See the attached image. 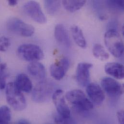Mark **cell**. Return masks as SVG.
Masks as SVG:
<instances>
[{"label":"cell","instance_id":"22","mask_svg":"<svg viewBox=\"0 0 124 124\" xmlns=\"http://www.w3.org/2000/svg\"><path fill=\"white\" fill-rule=\"evenodd\" d=\"M6 64L1 63L0 64V89L2 90L5 88L6 86V78L7 74L6 72Z\"/></svg>","mask_w":124,"mask_h":124},{"label":"cell","instance_id":"26","mask_svg":"<svg viewBox=\"0 0 124 124\" xmlns=\"http://www.w3.org/2000/svg\"><path fill=\"white\" fill-rule=\"evenodd\" d=\"M117 119L119 124H124V111L123 110L119 111L117 114Z\"/></svg>","mask_w":124,"mask_h":124},{"label":"cell","instance_id":"27","mask_svg":"<svg viewBox=\"0 0 124 124\" xmlns=\"http://www.w3.org/2000/svg\"><path fill=\"white\" fill-rule=\"evenodd\" d=\"M15 124H31L29 121L25 119H21L18 120Z\"/></svg>","mask_w":124,"mask_h":124},{"label":"cell","instance_id":"29","mask_svg":"<svg viewBox=\"0 0 124 124\" xmlns=\"http://www.w3.org/2000/svg\"></svg>","mask_w":124,"mask_h":124},{"label":"cell","instance_id":"30","mask_svg":"<svg viewBox=\"0 0 124 124\" xmlns=\"http://www.w3.org/2000/svg\"></svg>","mask_w":124,"mask_h":124},{"label":"cell","instance_id":"20","mask_svg":"<svg viewBox=\"0 0 124 124\" xmlns=\"http://www.w3.org/2000/svg\"><path fill=\"white\" fill-rule=\"evenodd\" d=\"M45 7L47 13L50 15L53 16L59 11L62 2L60 0H45Z\"/></svg>","mask_w":124,"mask_h":124},{"label":"cell","instance_id":"18","mask_svg":"<svg viewBox=\"0 0 124 124\" xmlns=\"http://www.w3.org/2000/svg\"><path fill=\"white\" fill-rule=\"evenodd\" d=\"M62 4L64 8L69 12L73 13L82 8L86 3L85 0H63Z\"/></svg>","mask_w":124,"mask_h":124},{"label":"cell","instance_id":"16","mask_svg":"<svg viewBox=\"0 0 124 124\" xmlns=\"http://www.w3.org/2000/svg\"><path fill=\"white\" fill-rule=\"evenodd\" d=\"M54 34L56 39L59 43L67 47H70V38L66 29L63 24H59L56 26Z\"/></svg>","mask_w":124,"mask_h":124},{"label":"cell","instance_id":"11","mask_svg":"<svg viewBox=\"0 0 124 124\" xmlns=\"http://www.w3.org/2000/svg\"><path fill=\"white\" fill-rule=\"evenodd\" d=\"M86 92L90 101L97 105L102 103L105 100V94L101 87L97 84H88L86 87Z\"/></svg>","mask_w":124,"mask_h":124},{"label":"cell","instance_id":"19","mask_svg":"<svg viewBox=\"0 0 124 124\" xmlns=\"http://www.w3.org/2000/svg\"><path fill=\"white\" fill-rule=\"evenodd\" d=\"M92 51L94 57L100 61H104L109 58V54L100 44H95L93 46Z\"/></svg>","mask_w":124,"mask_h":124},{"label":"cell","instance_id":"25","mask_svg":"<svg viewBox=\"0 0 124 124\" xmlns=\"http://www.w3.org/2000/svg\"><path fill=\"white\" fill-rule=\"evenodd\" d=\"M55 121L56 124H70L68 122L67 119L63 118L60 116H55Z\"/></svg>","mask_w":124,"mask_h":124},{"label":"cell","instance_id":"9","mask_svg":"<svg viewBox=\"0 0 124 124\" xmlns=\"http://www.w3.org/2000/svg\"><path fill=\"white\" fill-rule=\"evenodd\" d=\"M101 85L103 90L111 97H119L123 93L124 89L122 85L112 78H103L101 81Z\"/></svg>","mask_w":124,"mask_h":124},{"label":"cell","instance_id":"17","mask_svg":"<svg viewBox=\"0 0 124 124\" xmlns=\"http://www.w3.org/2000/svg\"><path fill=\"white\" fill-rule=\"evenodd\" d=\"M71 32L75 43L81 48L86 47L87 43L84 37L82 30L77 26L74 25L71 28Z\"/></svg>","mask_w":124,"mask_h":124},{"label":"cell","instance_id":"6","mask_svg":"<svg viewBox=\"0 0 124 124\" xmlns=\"http://www.w3.org/2000/svg\"><path fill=\"white\" fill-rule=\"evenodd\" d=\"M6 26L9 31L23 37H31L35 32L32 25L16 17L10 18L7 22Z\"/></svg>","mask_w":124,"mask_h":124},{"label":"cell","instance_id":"8","mask_svg":"<svg viewBox=\"0 0 124 124\" xmlns=\"http://www.w3.org/2000/svg\"><path fill=\"white\" fill-rule=\"evenodd\" d=\"M52 99L59 116L68 119L70 116V111L67 105L64 92L61 89H57L54 92Z\"/></svg>","mask_w":124,"mask_h":124},{"label":"cell","instance_id":"3","mask_svg":"<svg viewBox=\"0 0 124 124\" xmlns=\"http://www.w3.org/2000/svg\"><path fill=\"white\" fill-rule=\"evenodd\" d=\"M65 97L68 101L79 111H88L94 107L93 103L81 90H70L66 93Z\"/></svg>","mask_w":124,"mask_h":124},{"label":"cell","instance_id":"4","mask_svg":"<svg viewBox=\"0 0 124 124\" xmlns=\"http://www.w3.org/2000/svg\"><path fill=\"white\" fill-rule=\"evenodd\" d=\"M55 85L51 81L44 80L40 81L32 92V99L37 103H43L48 101L52 97Z\"/></svg>","mask_w":124,"mask_h":124},{"label":"cell","instance_id":"1","mask_svg":"<svg viewBox=\"0 0 124 124\" xmlns=\"http://www.w3.org/2000/svg\"><path fill=\"white\" fill-rule=\"evenodd\" d=\"M6 98L8 103L15 110L21 111L27 106L25 98L22 92L15 86L14 83H9L5 87Z\"/></svg>","mask_w":124,"mask_h":124},{"label":"cell","instance_id":"12","mask_svg":"<svg viewBox=\"0 0 124 124\" xmlns=\"http://www.w3.org/2000/svg\"><path fill=\"white\" fill-rule=\"evenodd\" d=\"M70 67V62L68 59L63 58L59 62L52 64L50 67L51 76L57 80H60L64 77Z\"/></svg>","mask_w":124,"mask_h":124},{"label":"cell","instance_id":"28","mask_svg":"<svg viewBox=\"0 0 124 124\" xmlns=\"http://www.w3.org/2000/svg\"><path fill=\"white\" fill-rule=\"evenodd\" d=\"M8 3L9 5L11 6H14L17 4V1L16 0H10L8 1Z\"/></svg>","mask_w":124,"mask_h":124},{"label":"cell","instance_id":"7","mask_svg":"<svg viewBox=\"0 0 124 124\" xmlns=\"http://www.w3.org/2000/svg\"><path fill=\"white\" fill-rule=\"evenodd\" d=\"M24 12L34 21L40 24L47 22L46 17L43 13L39 3L35 1H29L23 6Z\"/></svg>","mask_w":124,"mask_h":124},{"label":"cell","instance_id":"13","mask_svg":"<svg viewBox=\"0 0 124 124\" xmlns=\"http://www.w3.org/2000/svg\"><path fill=\"white\" fill-rule=\"evenodd\" d=\"M14 84L21 92L30 93L32 89V84L29 77L25 73L18 74L15 79Z\"/></svg>","mask_w":124,"mask_h":124},{"label":"cell","instance_id":"15","mask_svg":"<svg viewBox=\"0 0 124 124\" xmlns=\"http://www.w3.org/2000/svg\"><path fill=\"white\" fill-rule=\"evenodd\" d=\"M105 71L108 74L117 79L124 78V66L118 62H110L105 66Z\"/></svg>","mask_w":124,"mask_h":124},{"label":"cell","instance_id":"23","mask_svg":"<svg viewBox=\"0 0 124 124\" xmlns=\"http://www.w3.org/2000/svg\"><path fill=\"white\" fill-rule=\"evenodd\" d=\"M106 3L108 7L114 10L123 11L124 10L123 0H108Z\"/></svg>","mask_w":124,"mask_h":124},{"label":"cell","instance_id":"5","mask_svg":"<svg viewBox=\"0 0 124 124\" xmlns=\"http://www.w3.org/2000/svg\"><path fill=\"white\" fill-rule=\"evenodd\" d=\"M17 55L22 60L30 62H37L42 60L44 53L38 46L32 44H26L20 46L17 50Z\"/></svg>","mask_w":124,"mask_h":124},{"label":"cell","instance_id":"14","mask_svg":"<svg viewBox=\"0 0 124 124\" xmlns=\"http://www.w3.org/2000/svg\"><path fill=\"white\" fill-rule=\"evenodd\" d=\"M29 73L36 79L40 81L45 80L46 71L44 65L37 62H31L28 66Z\"/></svg>","mask_w":124,"mask_h":124},{"label":"cell","instance_id":"2","mask_svg":"<svg viewBox=\"0 0 124 124\" xmlns=\"http://www.w3.org/2000/svg\"><path fill=\"white\" fill-rule=\"evenodd\" d=\"M105 45L109 52L116 58L121 57L124 53V44L117 31L109 30L104 35Z\"/></svg>","mask_w":124,"mask_h":124},{"label":"cell","instance_id":"10","mask_svg":"<svg viewBox=\"0 0 124 124\" xmlns=\"http://www.w3.org/2000/svg\"><path fill=\"white\" fill-rule=\"evenodd\" d=\"M92 64L86 62H81L77 66L76 79L78 84L81 86H87L90 78V70L92 67Z\"/></svg>","mask_w":124,"mask_h":124},{"label":"cell","instance_id":"21","mask_svg":"<svg viewBox=\"0 0 124 124\" xmlns=\"http://www.w3.org/2000/svg\"><path fill=\"white\" fill-rule=\"evenodd\" d=\"M12 118L10 109L7 106L0 107V124H10Z\"/></svg>","mask_w":124,"mask_h":124},{"label":"cell","instance_id":"24","mask_svg":"<svg viewBox=\"0 0 124 124\" xmlns=\"http://www.w3.org/2000/svg\"><path fill=\"white\" fill-rule=\"evenodd\" d=\"M10 46V40L5 36H0V51H6Z\"/></svg>","mask_w":124,"mask_h":124}]
</instances>
